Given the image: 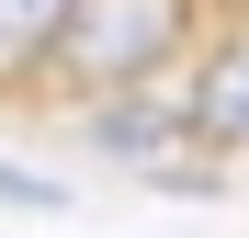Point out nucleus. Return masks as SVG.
<instances>
[{
    "mask_svg": "<svg viewBox=\"0 0 249 238\" xmlns=\"http://www.w3.org/2000/svg\"><path fill=\"white\" fill-rule=\"evenodd\" d=\"M181 136H193L181 102H159V91H113V102H91V147H102V159H147V170H159Z\"/></svg>",
    "mask_w": 249,
    "mask_h": 238,
    "instance_id": "nucleus-3",
    "label": "nucleus"
},
{
    "mask_svg": "<svg viewBox=\"0 0 249 238\" xmlns=\"http://www.w3.org/2000/svg\"><path fill=\"white\" fill-rule=\"evenodd\" d=\"M193 23H204V0H68L57 34L34 46V79L68 113H91L113 91H159L193 57Z\"/></svg>",
    "mask_w": 249,
    "mask_h": 238,
    "instance_id": "nucleus-1",
    "label": "nucleus"
},
{
    "mask_svg": "<svg viewBox=\"0 0 249 238\" xmlns=\"http://www.w3.org/2000/svg\"><path fill=\"white\" fill-rule=\"evenodd\" d=\"M0 204H23V216H57V204H68V182H34V170H12V159H0Z\"/></svg>",
    "mask_w": 249,
    "mask_h": 238,
    "instance_id": "nucleus-6",
    "label": "nucleus"
},
{
    "mask_svg": "<svg viewBox=\"0 0 249 238\" xmlns=\"http://www.w3.org/2000/svg\"><path fill=\"white\" fill-rule=\"evenodd\" d=\"M147 182H159V193H181V204H215V193H227V159H159Z\"/></svg>",
    "mask_w": 249,
    "mask_h": 238,
    "instance_id": "nucleus-5",
    "label": "nucleus"
},
{
    "mask_svg": "<svg viewBox=\"0 0 249 238\" xmlns=\"http://www.w3.org/2000/svg\"><path fill=\"white\" fill-rule=\"evenodd\" d=\"M68 0H0V68H34V46L57 34Z\"/></svg>",
    "mask_w": 249,
    "mask_h": 238,
    "instance_id": "nucleus-4",
    "label": "nucleus"
},
{
    "mask_svg": "<svg viewBox=\"0 0 249 238\" xmlns=\"http://www.w3.org/2000/svg\"><path fill=\"white\" fill-rule=\"evenodd\" d=\"M181 125H193L204 159H238L249 170V34H227V46L204 57V79L181 91Z\"/></svg>",
    "mask_w": 249,
    "mask_h": 238,
    "instance_id": "nucleus-2",
    "label": "nucleus"
}]
</instances>
